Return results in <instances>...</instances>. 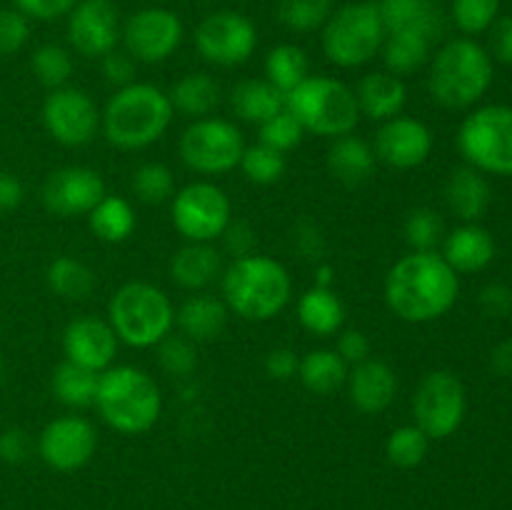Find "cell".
<instances>
[{
	"mask_svg": "<svg viewBox=\"0 0 512 510\" xmlns=\"http://www.w3.org/2000/svg\"><path fill=\"white\" fill-rule=\"evenodd\" d=\"M333 280H335L333 265L323 263L315 268V285H318V288H333Z\"/></svg>",
	"mask_w": 512,
	"mask_h": 510,
	"instance_id": "obj_58",
	"label": "cell"
},
{
	"mask_svg": "<svg viewBox=\"0 0 512 510\" xmlns=\"http://www.w3.org/2000/svg\"><path fill=\"white\" fill-rule=\"evenodd\" d=\"M0 380H3V358H0Z\"/></svg>",
	"mask_w": 512,
	"mask_h": 510,
	"instance_id": "obj_59",
	"label": "cell"
},
{
	"mask_svg": "<svg viewBox=\"0 0 512 510\" xmlns=\"http://www.w3.org/2000/svg\"><path fill=\"white\" fill-rule=\"evenodd\" d=\"M95 408L108 428L123 435H143L163 413V395L153 375L135 365H110L100 373Z\"/></svg>",
	"mask_w": 512,
	"mask_h": 510,
	"instance_id": "obj_4",
	"label": "cell"
},
{
	"mask_svg": "<svg viewBox=\"0 0 512 510\" xmlns=\"http://www.w3.org/2000/svg\"><path fill=\"white\" fill-rule=\"evenodd\" d=\"M305 138L303 125L295 120L293 113L288 110H280L278 115H273L270 120H265L260 125V143L268 145V148L278 150V153H290V150L298 148Z\"/></svg>",
	"mask_w": 512,
	"mask_h": 510,
	"instance_id": "obj_46",
	"label": "cell"
},
{
	"mask_svg": "<svg viewBox=\"0 0 512 510\" xmlns=\"http://www.w3.org/2000/svg\"><path fill=\"white\" fill-rule=\"evenodd\" d=\"M25 198V188L15 175L3 173L0 170V213H10V210L20 208Z\"/></svg>",
	"mask_w": 512,
	"mask_h": 510,
	"instance_id": "obj_56",
	"label": "cell"
},
{
	"mask_svg": "<svg viewBox=\"0 0 512 510\" xmlns=\"http://www.w3.org/2000/svg\"><path fill=\"white\" fill-rule=\"evenodd\" d=\"M430 448V438L418 428V425H400L388 435L385 443V455L398 468H418L425 460Z\"/></svg>",
	"mask_w": 512,
	"mask_h": 510,
	"instance_id": "obj_40",
	"label": "cell"
},
{
	"mask_svg": "<svg viewBox=\"0 0 512 510\" xmlns=\"http://www.w3.org/2000/svg\"><path fill=\"white\" fill-rule=\"evenodd\" d=\"M48 288L63 300H85L95 290V273L78 258L60 255L48 265Z\"/></svg>",
	"mask_w": 512,
	"mask_h": 510,
	"instance_id": "obj_36",
	"label": "cell"
},
{
	"mask_svg": "<svg viewBox=\"0 0 512 510\" xmlns=\"http://www.w3.org/2000/svg\"><path fill=\"white\" fill-rule=\"evenodd\" d=\"M230 108L235 118L263 125L285 110V95L265 78H245L230 90Z\"/></svg>",
	"mask_w": 512,
	"mask_h": 510,
	"instance_id": "obj_28",
	"label": "cell"
},
{
	"mask_svg": "<svg viewBox=\"0 0 512 510\" xmlns=\"http://www.w3.org/2000/svg\"><path fill=\"white\" fill-rule=\"evenodd\" d=\"M348 363L335 350H310L300 358L298 378L310 393L330 395L348 380Z\"/></svg>",
	"mask_w": 512,
	"mask_h": 510,
	"instance_id": "obj_34",
	"label": "cell"
},
{
	"mask_svg": "<svg viewBox=\"0 0 512 510\" xmlns=\"http://www.w3.org/2000/svg\"><path fill=\"white\" fill-rule=\"evenodd\" d=\"M223 253L210 243H188L170 260V278L183 290H205L223 278Z\"/></svg>",
	"mask_w": 512,
	"mask_h": 510,
	"instance_id": "obj_22",
	"label": "cell"
},
{
	"mask_svg": "<svg viewBox=\"0 0 512 510\" xmlns=\"http://www.w3.org/2000/svg\"><path fill=\"white\" fill-rule=\"evenodd\" d=\"M335 353L348 365H358L370 358V340L363 330H345L338 338V350Z\"/></svg>",
	"mask_w": 512,
	"mask_h": 510,
	"instance_id": "obj_53",
	"label": "cell"
},
{
	"mask_svg": "<svg viewBox=\"0 0 512 510\" xmlns=\"http://www.w3.org/2000/svg\"><path fill=\"white\" fill-rule=\"evenodd\" d=\"M480 308L490 318H508L512 313V290L503 283H490L480 290Z\"/></svg>",
	"mask_w": 512,
	"mask_h": 510,
	"instance_id": "obj_52",
	"label": "cell"
},
{
	"mask_svg": "<svg viewBox=\"0 0 512 510\" xmlns=\"http://www.w3.org/2000/svg\"><path fill=\"white\" fill-rule=\"evenodd\" d=\"M108 323L113 325L118 340L130 348H155L173 333L175 308L158 285L130 280L110 298Z\"/></svg>",
	"mask_w": 512,
	"mask_h": 510,
	"instance_id": "obj_6",
	"label": "cell"
},
{
	"mask_svg": "<svg viewBox=\"0 0 512 510\" xmlns=\"http://www.w3.org/2000/svg\"><path fill=\"white\" fill-rule=\"evenodd\" d=\"M385 35L378 3H348L323 25V53L338 68H360L380 53Z\"/></svg>",
	"mask_w": 512,
	"mask_h": 510,
	"instance_id": "obj_8",
	"label": "cell"
},
{
	"mask_svg": "<svg viewBox=\"0 0 512 510\" xmlns=\"http://www.w3.org/2000/svg\"><path fill=\"white\" fill-rule=\"evenodd\" d=\"M498 15L500 0H453V20L465 35H480L490 30Z\"/></svg>",
	"mask_w": 512,
	"mask_h": 510,
	"instance_id": "obj_45",
	"label": "cell"
},
{
	"mask_svg": "<svg viewBox=\"0 0 512 510\" xmlns=\"http://www.w3.org/2000/svg\"><path fill=\"white\" fill-rule=\"evenodd\" d=\"M168 93L153 83H130L118 88L100 113V130L118 150H143L165 135L173 123Z\"/></svg>",
	"mask_w": 512,
	"mask_h": 510,
	"instance_id": "obj_2",
	"label": "cell"
},
{
	"mask_svg": "<svg viewBox=\"0 0 512 510\" xmlns=\"http://www.w3.org/2000/svg\"><path fill=\"white\" fill-rule=\"evenodd\" d=\"M120 40L135 63H163L183 43V23L168 8H143L125 20Z\"/></svg>",
	"mask_w": 512,
	"mask_h": 510,
	"instance_id": "obj_15",
	"label": "cell"
},
{
	"mask_svg": "<svg viewBox=\"0 0 512 510\" xmlns=\"http://www.w3.org/2000/svg\"><path fill=\"white\" fill-rule=\"evenodd\" d=\"M238 168L243 170L250 183L275 185L285 175V155L263 143L250 145V148H245Z\"/></svg>",
	"mask_w": 512,
	"mask_h": 510,
	"instance_id": "obj_42",
	"label": "cell"
},
{
	"mask_svg": "<svg viewBox=\"0 0 512 510\" xmlns=\"http://www.w3.org/2000/svg\"><path fill=\"white\" fill-rule=\"evenodd\" d=\"M103 75L115 88H125L135 83V60L125 50H110L108 55H103Z\"/></svg>",
	"mask_w": 512,
	"mask_h": 510,
	"instance_id": "obj_50",
	"label": "cell"
},
{
	"mask_svg": "<svg viewBox=\"0 0 512 510\" xmlns=\"http://www.w3.org/2000/svg\"><path fill=\"white\" fill-rule=\"evenodd\" d=\"M333 5L330 0H280V23L295 33H313L328 23Z\"/></svg>",
	"mask_w": 512,
	"mask_h": 510,
	"instance_id": "obj_41",
	"label": "cell"
},
{
	"mask_svg": "<svg viewBox=\"0 0 512 510\" xmlns=\"http://www.w3.org/2000/svg\"><path fill=\"white\" fill-rule=\"evenodd\" d=\"M228 305L213 295H190L175 313L180 335L193 343H210L220 338L228 325Z\"/></svg>",
	"mask_w": 512,
	"mask_h": 510,
	"instance_id": "obj_26",
	"label": "cell"
},
{
	"mask_svg": "<svg viewBox=\"0 0 512 510\" xmlns=\"http://www.w3.org/2000/svg\"><path fill=\"white\" fill-rule=\"evenodd\" d=\"M98 450V430L83 415H60L50 420L38 435V455L48 468L58 473H73Z\"/></svg>",
	"mask_w": 512,
	"mask_h": 510,
	"instance_id": "obj_16",
	"label": "cell"
},
{
	"mask_svg": "<svg viewBox=\"0 0 512 510\" xmlns=\"http://www.w3.org/2000/svg\"><path fill=\"white\" fill-rule=\"evenodd\" d=\"M43 125L55 143L65 148H83L98 135L100 110L83 88L63 85L50 90L43 100Z\"/></svg>",
	"mask_w": 512,
	"mask_h": 510,
	"instance_id": "obj_14",
	"label": "cell"
},
{
	"mask_svg": "<svg viewBox=\"0 0 512 510\" xmlns=\"http://www.w3.org/2000/svg\"><path fill=\"white\" fill-rule=\"evenodd\" d=\"M375 163H378V158H375L373 145L353 133L340 135L328 148L330 175L348 188L368 183L370 175L375 173Z\"/></svg>",
	"mask_w": 512,
	"mask_h": 510,
	"instance_id": "obj_25",
	"label": "cell"
},
{
	"mask_svg": "<svg viewBox=\"0 0 512 510\" xmlns=\"http://www.w3.org/2000/svg\"><path fill=\"white\" fill-rule=\"evenodd\" d=\"M88 225L95 238L115 245L125 243L135 233L138 218H135V210L128 200L105 193V198L88 213Z\"/></svg>",
	"mask_w": 512,
	"mask_h": 510,
	"instance_id": "obj_33",
	"label": "cell"
},
{
	"mask_svg": "<svg viewBox=\"0 0 512 510\" xmlns=\"http://www.w3.org/2000/svg\"><path fill=\"white\" fill-rule=\"evenodd\" d=\"M380 18L385 30H418L430 40L443 33V13L435 0H380Z\"/></svg>",
	"mask_w": 512,
	"mask_h": 510,
	"instance_id": "obj_29",
	"label": "cell"
},
{
	"mask_svg": "<svg viewBox=\"0 0 512 510\" xmlns=\"http://www.w3.org/2000/svg\"><path fill=\"white\" fill-rule=\"evenodd\" d=\"M490 83H493V55L473 38L448 40L430 63V95L443 108H470L488 93Z\"/></svg>",
	"mask_w": 512,
	"mask_h": 510,
	"instance_id": "obj_5",
	"label": "cell"
},
{
	"mask_svg": "<svg viewBox=\"0 0 512 510\" xmlns=\"http://www.w3.org/2000/svg\"><path fill=\"white\" fill-rule=\"evenodd\" d=\"M405 243L415 253H428L435 250L443 240V218L433 208H415L405 220Z\"/></svg>",
	"mask_w": 512,
	"mask_h": 510,
	"instance_id": "obj_43",
	"label": "cell"
},
{
	"mask_svg": "<svg viewBox=\"0 0 512 510\" xmlns=\"http://www.w3.org/2000/svg\"><path fill=\"white\" fill-rule=\"evenodd\" d=\"M443 258L455 273H480L495 258V240L483 225L465 223L443 243Z\"/></svg>",
	"mask_w": 512,
	"mask_h": 510,
	"instance_id": "obj_24",
	"label": "cell"
},
{
	"mask_svg": "<svg viewBox=\"0 0 512 510\" xmlns=\"http://www.w3.org/2000/svg\"><path fill=\"white\" fill-rule=\"evenodd\" d=\"M118 343L120 340L113 325L95 315H80L65 325V360L95 370V373H103L113 365L115 355H118Z\"/></svg>",
	"mask_w": 512,
	"mask_h": 510,
	"instance_id": "obj_20",
	"label": "cell"
},
{
	"mask_svg": "<svg viewBox=\"0 0 512 510\" xmlns=\"http://www.w3.org/2000/svg\"><path fill=\"white\" fill-rule=\"evenodd\" d=\"M30 68H33L40 85L55 90L68 85L70 75H73V58H70V53L63 45L45 43L35 48L33 58H30Z\"/></svg>",
	"mask_w": 512,
	"mask_h": 510,
	"instance_id": "obj_39",
	"label": "cell"
},
{
	"mask_svg": "<svg viewBox=\"0 0 512 510\" xmlns=\"http://www.w3.org/2000/svg\"><path fill=\"white\" fill-rule=\"evenodd\" d=\"M458 150L470 168L490 175H512V108L485 105L460 123Z\"/></svg>",
	"mask_w": 512,
	"mask_h": 510,
	"instance_id": "obj_9",
	"label": "cell"
},
{
	"mask_svg": "<svg viewBox=\"0 0 512 510\" xmlns=\"http://www.w3.org/2000/svg\"><path fill=\"white\" fill-rule=\"evenodd\" d=\"M30 450H33V440L25 430L8 428L0 433V460L10 465H20L28 460Z\"/></svg>",
	"mask_w": 512,
	"mask_h": 510,
	"instance_id": "obj_51",
	"label": "cell"
},
{
	"mask_svg": "<svg viewBox=\"0 0 512 510\" xmlns=\"http://www.w3.org/2000/svg\"><path fill=\"white\" fill-rule=\"evenodd\" d=\"M298 320L315 338H330L345 323V305L333 288L313 285L298 300Z\"/></svg>",
	"mask_w": 512,
	"mask_h": 510,
	"instance_id": "obj_30",
	"label": "cell"
},
{
	"mask_svg": "<svg viewBox=\"0 0 512 510\" xmlns=\"http://www.w3.org/2000/svg\"><path fill=\"white\" fill-rule=\"evenodd\" d=\"M345 383H348L350 403L360 413L368 415H378L388 410L393 405L395 395H398V375L385 360L378 358H368L363 363L353 365Z\"/></svg>",
	"mask_w": 512,
	"mask_h": 510,
	"instance_id": "obj_21",
	"label": "cell"
},
{
	"mask_svg": "<svg viewBox=\"0 0 512 510\" xmlns=\"http://www.w3.org/2000/svg\"><path fill=\"white\" fill-rule=\"evenodd\" d=\"M298 365H300V358L293 353V350L275 348V350H270L268 358H265V373H268L273 380L285 383V380H290L298 375Z\"/></svg>",
	"mask_w": 512,
	"mask_h": 510,
	"instance_id": "obj_54",
	"label": "cell"
},
{
	"mask_svg": "<svg viewBox=\"0 0 512 510\" xmlns=\"http://www.w3.org/2000/svg\"><path fill=\"white\" fill-rule=\"evenodd\" d=\"M158 363L173 378H188L198 368V350L185 335L170 333L158 343Z\"/></svg>",
	"mask_w": 512,
	"mask_h": 510,
	"instance_id": "obj_44",
	"label": "cell"
},
{
	"mask_svg": "<svg viewBox=\"0 0 512 510\" xmlns=\"http://www.w3.org/2000/svg\"><path fill=\"white\" fill-rule=\"evenodd\" d=\"M490 363H493V370L503 378H512V340H503L498 348L490 355Z\"/></svg>",
	"mask_w": 512,
	"mask_h": 510,
	"instance_id": "obj_57",
	"label": "cell"
},
{
	"mask_svg": "<svg viewBox=\"0 0 512 510\" xmlns=\"http://www.w3.org/2000/svg\"><path fill=\"white\" fill-rule=\"evenodd\" d=\"M355 100H358L360 115L385 123L403 113L408 90H405L403 78L388 73V70H375V73L360 78L358 88H355Z\"/></svg>",
	"mask_w": 512,
	"mask_h": 510,
	"instance_id": "obj_23",
	"label": "cell"
},
{
	"mask_svg": "<svg viewBox=\"0 0 512 510\" xmlns=\"http://www.w3.org/2000/svg\"><path fill=\"white\" fill-rule=\"evenodd\" d=\"M285 110L295 115L305 133L320 138L350 135L360 123L355 90L328 75H308L298 88L285 95Z\"/></svg>",
	"mask_w": 512,
	"mask_h": 510,
	"instance_id": "obj_7",
	"label": "cell"
},
{
	"mask_svg": "<svg viewBox=\"0 0 512 510\" xmlns=\"http://www.w3.org/2000/svg\"><path fill=\"white\" fill-rule=\"evenodd\" d=\"M448 208L465 223H478L490 208V185L485 175L475 168H458L445 185Z\"/></svg>",
	"mask_w": 512,
	"mask_h": 510,
	"instance_id": "obj_27",
	"label": "cell"
},
{
	"mask_svg": "<svg viewBox=\"0 0 512 510\" xmlns=\"http://www.w3.org/2000/svg\"><path fill=\"white\" fill-rule=\"evenodd\" d=\"M105 198V183L98 170L68 165L53 170L40 185V203L58 218L88 215Z\"/></svg>",
	"mask_w": 512,
	"mask_h": 510,
	"instance_id": "obj_17",
	"label": "cell"
},
{
	"mask_svg": "<svg viewBox=\"0 0 512 510\" xmlns=\"http://www.w3.org/2000/svg\"><path fill=\"white\" fill-rule=\"evenodd\" d=\"M28 38V18L15 8H0V55H13L18 50H23Z\"/></svg>",
	"mask_w": 512,
	"mask_h": 510,
	"instance_id": "obj_47",
	"label": "cell"
},
{
	"mask_svg": "<svg viewBox=\"0 0 512 510\" xmlns=\"http://www.w3.org/2000/svg\"><path fill=\"white\" fill-rule=\"evenodd\" d=\"M123 23L113 0H78L68 13V43L83 58H103L118 48Z\"/></svg>",
	"mask_w": 512,
	"mask_h": 510,
	"instance_id": "obj_18",
	"label": "cell"
},
{
	"mask_svg": "<svg viewBox=\"0 0 512 510\" xmlns=\"http://www.w3.org/2000/svg\"><path fill=\"white\" fill-rule=\"evenodd\" d=\"M430 45L433 40L418 30H390L383 40V63L385 70L398 78L413 75L430 60Z\"/></svg>",
	"mask_w": 512,
	"mask_h": 510,
	"instance_id": "obj_31",
	"label": "cell"
},
{
	"mask_svg": "<svg viewBox=\"0 0 512 510\" xmlns=\"http://www.w3.org/2000/svg\"><path fill=\"white\" fill-rule=\"evenodd\" d=\"M223 303L250 323H265L285 310L293 295L288 268L268 255L235 258L223 270Z\"/></svg>",
	"mask_w": 512,
	"mask_h": 510,
	"instance_id": "obj_3",
	"label": "cell"
},
{
	"mask_svg": "<svg viewBox=\"0 0 512 510\" xmlns=\"http://www.w3.org/2000/svg\"><path fill=\"white\" fill-rule=\"evenodd\" d=\"M173 110L185 118H208L220 105V85L208 73H188L168 93Z\"/></svg>",
	"mask_w": 512,
	"mask_h": 510,
	"instance_id": "obj_32",
	"label": "cell"
},
{
	"mask_svg": "<svg viewBox=\"0 0 512 510\" xmlns=\"http://www.w3.org/2000/svg\"><path fill=\"white\" fill-rule=\"evenodd\" d=\"M133 193L145 205L165 203L175 193L173 170L165 163H158V160H148V163L138 165L133 173Z\"/></svg>",
	"mask_w": 512,
	"mask_h": 510,
	"instance_id": "obj_38",
	"label": "cell"
},
{
	"mask_svg": "<svg viewBox=\"0 0 512 510\" xmlns=\"http://www.w3.org/2000/svg\"><path fill=\"white\" fill-rule=\"evenodd\" d=\"M468 398L465 385L450 370H433L420 380L413 395L415 425L430 440H445L463 425Z\"/></svg>",
	"mask_w": 512,
	"mask_h": 510,
	"instance_id": "obj_12",
	"label": "cell"
},
{
	"mask_svg": "<svg viewBox=\"0 0 512 510\" xmlns=\"http://www.w3.org/2000/svg\"><path fill=\"white\" fill-rule=\"evenodd\" d=\"M310 73L308 55L298 45H275L273 50L265 58V80L275 85L283 95H288L290 90L298 88Z\"/></svg>",
	"mask_w": 512,
	"mask_h": 510,
	"instance_id": "obj_37",
	"label": "cell"
},
{
	"mask_svg": "<svg viewBox=\"0 0 512 510\" xmlns=\"http://www.w3.org/2000/svg\"><path fill=\"white\" fill-rule=\"evenodd\" d=\"M173 225L188 243H213L233 220L230 198L208 180H195L173 195Z\"/></svg>",
	"mask_w": 512,
	"mask_h": 510,
	"instance_id": "obj_11",
	"label": "cell"
},
{
	"mask_svg": "<svg viewBox=\"0 0 512 510\" xmlns=\"http://www.w3.org/2000/svg\"><path fill=\"white\" fill-rule=\"evenodd\" d=\"M75 5L78 0H13V8L33 20H58L68 15Z\"/></svg>",
	"mask_w": 512,
	"mask_h": 510,
	"instance_id": "obj_49",
	"label": "cell"
},
{
	"mask_svg": "<svg viewBox=\"0 0 512 510\" xmlns=\"http://www.w3.org/2000/svg\"><path fill=\"white\" fill-rule=\"evenodd\" d=\"M98 383L100 373L83 368V365L70 363V360H63V363L53 370L50 388H53L55 400H60V403L68 405V408L83 410L95 405Z\"/></svg>",
	"mask_w": 512,
	"mask_h": 510,
	"instance_id": "obj_35",
	"label": "cell"
},
{
	"mask_svg": "<svg viewBox=\"0 0 512 510\" xmlns=\"http://www.w3.org/2000/svg\"><path fill=\"white\" fill-rule=\"evenodd\" d=\"M373 150L375 158L388 168H418L433 153V133L423 120L410 118V115H395L378 128Z\"/></svg>",
	"mask_w": 512,
	"mask_h": 510,
	"instance_id": "obj_19",
	"label": "cell"
},
{
	"mask_svg": "<svg viewBox=\"0 0 512 510\" xmlns=\"http://www.w3.org/2000/svg\"><path fill=\"white\" fill-rule=\"evenodd\" d=\"M180 158L198 175H225L240 165L245 153L243 133L225 118H198L180 135Z\"/></svg>",
	"mask_w": 512,
	"mask_h": 510,
	"instance_id": "obj_10",
	"label": "cell"
},
{
	"mask_svg": "<svg viewBox=\"0 0 512 510\" xmlns=\"http://www.w3.org/2000/svg\"><path fill=\"white\" fill-rule=\"evenodd\" d=\"M223 245L225 250H228L230 255L235 258H245V255H253L255 253V243H258V238H255V230L250 228V223H245V220H230L228 228L223 230Z\"/></svg>",
	"mask_w": 512,
	"mask_h": 510,
	"instance_id": "obj_48",
	"label": "cell"
},
{
	"mask_svg": "<svg viewBox=\"0 0 512 510\" xmlns=\"http://www.w3.org/2000/svg\"><path fill=\"white\" fill-rule=\"evenodd\" d=\"M458 295V273L435 250L403 255L385 278V303L400 320L413 325L443 318L458 303Z\"/></svg>",
	"mask_w": 512,
	"mask_h": 510,
	"instance_id": "obj_1",
	"label": "cell"
},
{
	"mask_svg": "<svg viewBox=\"0 0 512 510\" xmlns=\"http://www.w3.org/2000/svg\"><path fill=\"white\" fill-rule=\"evenodd\" d=\"M490 48H493L495 60L512 65V15L495 20L490 28Z\"/></svg>",
	"mask_w": 512,
	"mask_h": 510,
	"instance_id": "obj_55",
	"label": "cell"
},
{
	"mask_svg": "<svg viewBox=\"0 0 512 510\" xmlns=\"http://www.w3.org/2000/svg\"><path fill=\"white\" fill-rule=\"evenodd\" d=\"M195 48L200 58L220 68L248 63L258 48V30L253 20L235 10H218L200 20L195 28Z\"/></svg>",
	"mask_w": 512,
	"mask_h": 510,
	"instance_id": "obj_13",
	"label": "cell"
}]
</instances>
